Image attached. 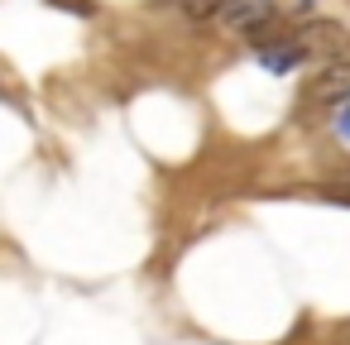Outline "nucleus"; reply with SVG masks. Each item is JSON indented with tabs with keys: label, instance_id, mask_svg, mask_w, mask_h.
Returning <instances> with one entry per match:
<instances>
[{
	"label": "nucleus",
	"instance_id": "f257e3e1",
	"mask_svg": "<svg viewBox=\"0 0 350 345\" xmlns=\"http://www.w3.org/2000/svg\"><path fill=\"white\" fill-rule=\"evenodd\" d=\"M297 44H302V53L307 58H340V53H350V29L345 25H336V20H312L302 34H293Z\"/></svg>",
	"mask_w": 350,
	"mask_h": 345
},
{
	"label": "nucleus",
	"instance_id": "f03ea898",
	"mask_svg": "<svg viewBox=\"0 0 350 345\" xmlns=\"http://www.w3.org/2000/svg\"><path fill=\"white\" fill-rule=\"evenodd\" d=\"M350 101V63H331L321 77H312V87H307V96H302V106H312V111H321V106H345Z\"/></svg>",
	"mask_w": 350,
	"mask_h": 345
},
{
	"label": "nucleus",
	"instance_id": "7ed1b4c3",
	"mask_svg": "<svg viewBox=\"0 0 350 345\" xmlns=\"http://www.w3.org/2000/svg\"><path fill=\"white\" fill-rule=\"evenodd\" d=\"M273 15H278V5L273 0H226V10H221V20L230 25V29H240V34H264L269 25H273Z\"/></svg>",
	"mask_w": 350,
	"mask_h": 345
},
{
	"label": "nucleus",
	"instance_id": "20e7f679",
	"mask_svg": "<svg viewBox=\"0 0 350 345\" xmlns=\"http://www.w3.org/2000/svg\"><path fill=\"white\" fill-rule=\"evenodd\" d=\"M259 58H264V68H269V72H293L297 63H307V53H302V44H297V39H278V44H273V49H264Z\"/></svg>",
	"mask_w": 350,
	"mask_h": 345
},
{
	"label": "nucleus",
	"instance_id": "39448f33",
	"mask_svg": "<svg viewBox=\"0 0 350 345\" xmlns=\"http://www.w3.org/2000/svg\"><path fill=\"white\" fill-rule=\"evenodd\" d=\"M178 5H183L187 20H211V15L226 10V0H178Z\"/></svg>",
	"mask_w": 350,
	"mask_h": 345
},
{
	"label": "nucleus",
	"instance_id": "423d86ee",
	"mask_svg": "<svg viewBox=\"0 0 350 345\" xmlns=\"http://www.w3.org/2000/svg\"><path fill=\"white\" fill-rule=\"evenodd\" d=\"M336 135H340V139L350 144V101H345V106L336 111Z\"/></svg>",
	"mask_w": 350,
	"mask_h": 345
}]
</instances>
